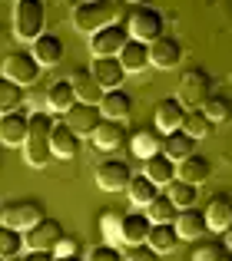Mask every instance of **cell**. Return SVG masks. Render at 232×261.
<instances>
[{
	"instance_id": "obj_1",
	"label": "cell",
	"mask_w": 232,
	"mask_h": 261,
	"mask_svg": "<svg viewBox=\"0 0 232 261\" xmlns=\"http://www.w3.org/2000/svg\"><path fill=\"white\" fill-rule=\"evenodd\" d=\"M53 113L40 109V113H30L27 116V142H24V159L27 166L33 169H43L50 166L53 152H50V133H53Z\"/></svg>"
},
{
	"instance_id": "obj_2",
	"label": "cell",
	"mask_w": 232,
	"mask_h": 261,
	"mask_svg": "<svg viewBox=\"0 0 232 261\" xmlns=\"http://www.w3.org/2000/svg\"><path fill=\"white\" fill-rule=\"evenodd\" d=\"M116 17H120V0H80L73 7V27L80 33H97L116 23Z\"/></svg>"
},
{
	"instance_id": "obj_3",
	"label": "cell",
	"mask_w": 232,
	"mask_h": 261,
	"mask_svg": "<svg viewBox=\"0 0 232 261\" xmlns=\"http://www.w3.org/2000/svg\"><path fill=\"white\" fill-rule=\"evenodd\" d=\"M47 30V7L43 0H17L13 4V33L17 40H37Z\"/></svg>"
},
{
	"instance_id": "obj_4",
	"label": "cell",
	"mask_w": 232,
	"mask_h": 261,
	"mask_svg": "<svg viewBox=\"0 0 232 261\" xmlns=\"http://www.w3.org/2000/svg\"><path fill=\"white\" fill-rule=\"evenodd\" d=\"M213 96V76H209L202 66H193L179 76V86H176V99L186 109H199L202 102Z\"/></svg>"
},
{
	"instance_id": "obj_5",
	"label": "cell",
	"mask_w": 232,
	"mask_h": 261,
	"mask_svg": "<svg viewBox=\"0 0 232 261\" xmlns=\"http://www.w3.org/2000/svg\"><path fill=\"white\" fill-rule=\"evenodd\" d=\"M163 13L156 10V7H146V4H140V7H133V13H129V20H126V30H129V37L133 40H143V43H153V40H159L163 37Z\"/></svg>"
},
{
	"instance_id": "obj_6",
	"label": "cell",
	"mask_w": 232,
	"mask_h": 261,
	"mask_svg": "<svg viewBox=\"0 0 232 261\" xmlns=\"http://www.w3.org/2000/svg\"><path fill=\"white\" fill-rule=\"evenodd\" d=\"M43 218V205L33 202V198H13V202H4L0 205V222L10 225L17 231H27Z\"/></svg>"
},
{
	"instance_id": "obj_7",
	"label": "cell",
	"mask_w": 232,
	"mask_h": 261,
	"mask_svg": "<svg viewBox=\"0 0 232 261\" xmlns=\"http://www.w3.org/2000/svg\"><path fill=\"white\" fill-rule=\"evenodd\" d=\"M40 70H43V66L33 60L30 50H13V53L4 57V76L13 80V83H20V86H33L40 80Z\"/></svg>"
},
{
	"instance_id": "obj_8",
	"label": "cell",
	"mask_w": 232,
	"mask_h": 261,
	"mask_svg": "<svg viewBox=\"0 0 232 261\" xmlns=\"http://www.w3.org/2000/svg\"><path fill=\"white\" fill-rule=\"evenodd\" d=\"M63 235H66L63 225H60L57 218H47L43 215L37 225H33V228L24 231V245H27V251H53Z\"/></svg>"
},
{
	"instance_id": "obj_9",
	"label": "cell",
	"mask_w": 232,
	"mask_h": 261,
	"mask_svg": "<svg viewBox=\"0 0 232 261\" xmlns=\"http://www.w3.org/2000/svg\"><path fill=\"white\" fill-rule=\"evenodd\" d=\"M126 40H129L126 27L110 23V27H103V30L90 33V50H93V57H120V50L126 46Z\"/></svg>"
},
{
	"instance_id": "obj_10",
	"label": "cell",
	"mask_w": 232,
	"mask_h": 261,
	"mask_svg": "<svg viewBox=\"0 0 232 261\" xmlns=\"http://www.w3.org/2000/svg\"><path fill=\"white\" fill-rule=\"evenodd\" d=\"M63 122L80 136V139H83V136H93V133H97V126L103 122V113H100L97 102H73L70 113L63 116Z\"/></svg>"
},
{
	"instance_id": "obj_11",
	"label": "cell",
	"mask_w": 232,
	"mask_h": 261,
	"mask_svg": "<svg viewBox=\"0 0 232 261\" xmlns=\"http://www.w3.org/2000/svg\"><path fill=\"white\" fill-rule=\"evenodd\" d=\"M129 178H133V169L123 159H103L97 166V185L103 192H126Z\"/></svg>"
},
{
	"instance_id": "obj_12",
	"label": "cell",
	"mask_w": 232,
	"mask_h": 261,
	"mask_svg": "<svg viewBox=\"0 0 232 261\" xmlns=\"http://www.w3.org/2000/svg\"><path fill=\"white\" fill-rule=\"evenodd\" d=\"M179 60H182V43L176 37H166V33H163L159 40L149 43V66H156V70H173V66H179Z\"/></svg>"
},
{
	"instance_id": "obj_13",
	"label": "cell",
	"mask_w": 232,
	"mask_h": 261,
	"mask_svg": "<svg viewBox=\"0 0 232 261\" xmlns=\"http://www.w3.org/2000/svg\"><path fill=\"white\" fill-rule=\"evenodd\" d=\"M93 76H97V83L103 86V93L106 89H123V83H126V76L129 73L123 70V63H120V57H93Z\"/></svg>"
},
{
	"instance_id": "obj_14",
	"label": "cell",
	"mask_w": 232,
	"mask_h": 261,
	"mask_svg": "<svg viewBox=\"0 0 232 261\" xmlns=\"http://www.w3.org/2000/svg\"><path fill=\"white\" fill-rule=\"evenodd\" d=\"M30 53H33V60H37L40 66H57L60 60H63V53H66V46H63V37H60V33H50V30H43L37 40H33Z\"/></svg>"
},
{
	"instance_id": "obj_15",
	"label": "cell",
	"mask_w": 232,
	"mask_h": 261,
	"mask_svg": "<svg viewBox=\"0 0 232 261\" xmlns=\"http://www.w3.org/2000/svg\"><path fill=\"white\" fill-rule=\"evenodd\" d=\"M80 149H83V139H80L66 122H57L53 133H50V152H53V159H77Z\"/></svg>"
},
{
	"instance_id": "obj_16",
	"label": "cell",
	"mask_w": 232,
	"mask_h": 261,
	"mask_svg": "<svg viewBox=\"0 0 232 261\" xmlns=\"http://www.w3.org/2000/svg\"><path fill=\"white\" fill-rule=\"evenodd\" d=\"M149 228H153V222L146 218V212H129V215H123L120 245H126V248H133V245H146Z\"/></svg>"
},
{
	"instance_id": "obj_17",
	"label": "cell",
	"mask_w": 232,
	"mask_h": 261,
	"mask_svg": "<svg viewBox=\"0 0 232 261\" xmlns=\"http://www.w3.org/2000/svg\"><path fill=\"white\" fill-rule=\"evenodd\" d=\"M182 119H186V106H182L176 96H166V99L156 102L153 122H156V129H159V133H173V129H179Z\"/></svg>"
},
{
	"instance_id": "obj_18",
	"label": "cell",
	"mask_w": 232,
	"mask_h": 261,
	"mask_svg": "<svg viewBox=\"0 0 232 261\" xmlns=\"http://www.w3.org/2000/svg\"><path fill=\"white\" fill-rule=\"evenodd\" d=\"M176 235H179V242H202V235H206V215H202L199 208H182L179 215H176L173 222Z\"/></svg>"
},
{
	"instance_id": "obj_19",
	"label": "cell",
	"mask_w": 232,
	"mask_h": 261,
	"mask_svg": "<svg viewBox=\"0 0 232 261\" xmlns=\"http://www.w3.org/2000/svg\"><path fill=\"white\" fill-rule=\"evenodd\" d=\"M70 86H73V93H77V102H97L100 106V99H103V86L97 83L90 66H77V70L70 73Z\"/></svg>"
},
{
	"instance_id": "obj_20",
	"label": "cell",
	"mask_w": 232,
	"mask_h": 261,
	"mask_svg": "<svg viewBox=\"0 0 232 261\" xmlns=\"http://www.w3.org/2000/svg\"><path fill=\"white\" fill-rule=\"evenodd\" d=\"M209 175H213V166H209V159L199 155V152H193V155H186L182 162H176V178H179V182L202 185Z\"/></svg>"
},
{
	"instance_id": "obj_21",
	"label": "cell",
	"mask_w": 232,
	"mask_h": 261,
	"mask_svg": "<svg viewBox=\"0 0 232 261\" xmlns=\"http://www.w3.org/2000/svg\"><path fill=\"white\" fill-rule=\"evenodd\" d=\"M100 113H103V119L123 122L129 113H133V96H129L126 89H106L103 99H100Z\"/></svg>"
},
{
	"instance_id": "obj_22",
	"label": "cell",
	"mask_w": 232,
	"mask_h": 261,
	"mask_svg": "<svg viewBox=\"0 0 232 261\" xmlns=\"http://www.w3.org/2000/svg\"><path fill=\"white\" fill-rule=\"evenodd\" d=\"M90 139H93V146H97L100 152H116V149L126 142V129H123V122H116V119H103Z\"/></svg>"
},
{
	"instance_id": "obj_23",
	"label": "cell",
	"mask_w": 232,
	"mask_h": 261,
	"mask_svg": "<svg viewBox=\"0 0 232 261\" xmlns=\"http://www.w3.org/2000/svg\"><path fill=\"white\" fill-rule=\"evenodd\" d=\"M129 152L133 155H140L143 162L149 159V155H159L163 152V133L159 129H136L133 133V139H129Z\"/></svg>"
},
{
	"instance_id": "obj_24",
	"label": "cell",
	"mask_w": 232,
	"mask_h": 261,
	"mask_svg": "<svg viewBox=\"0 0 232 261\" xmlns=\"http://www.w3.org/2000/svg\"><path fill=\"white\" fill-rule=\"evenodd\" d=\"M0 142L4 146H24L27 142V113H4L0 116Z\"/></svg>"
},
{
	"instance_id": "obj_25",
	"label": "cell",
	"mask_w": 232,
	"mask_h": 261,
	"mask_svg": "<svg viewBox=\"0 0 232 261\" xmlns=\"http://www.w3.org/2000/svg\"><path fill=\"white\" fill-rule=\"evenodd\" d=\"M202 215H206V228L226 231L229 225H232V198L229 195H213Z\"/></svg>"
},
{
	"instance_id": "obj_26",
	"label": "cell",
	"mask_w": 232,
	"mask_h": 261,
	"mask_svg": "<svg viewBox=\"0 0 232 261\" xmlns=\"http://www.w3.org/2000/svg\"><path fill=\"white\" fill-rule=\"evenodd\" d=\"M73 102H77V93H73L70 80H57V83L47 86V113H60V116H66Z\"/></svg>"
},
{
	"instance_id": "obj_27",
	"label": "cell",
	"mask_w": 232,
	"mask_h": 261,
	"mask_svg": "<svg viewBox=\"0 0 232 261\" xmlns=\"http://www.w3.org/2000/svg\"><path fill=\"white\" fill-rule=\"evenodd\" d=\"M120 63L126 73H143L149 66V43H143V40H126V46L120 50Z\"/></svg>"
},
{
	"instance_id": "obj_28",
	"label": "cell",
	"mask_w": 232,
	"mask_h": 261,
	"mask_svg": "<svg viewBox=\"0 0 232 261\" xmlns=\"http://www.w3.org/2000/svg\"><path fill=\"white\" fill-rule=\"evenodd\" d=\"M143 175L149 178V182L159 189V185H169V182H176V162L169 159V155H149L146 159V166H143Z\"/></svg>"
},
{
	"instance_id": "obj_29",
	"label": "cell",
	"mask_w": 232,
	"mask_h": 261,
	"mask_svg": "<svg viewBox=\"0 0 232 261\" xmlns=\"http://www.w3.org/2000/svg\"><path fill=\"white\" fill-rule=\"evenodd\" d=\"M193 152H196V139H189L182 129H173V133L163 136V155H169L173 162H182Z\"/></svg>"
},
{
	"instance_id": "obj_30",
	"label": "cell",
	"mask_w": 232,
	"mask_h": 261,
	"mask_svg": "<svg viewBox=\"0 0 232 261\" xmlns=\"http://www.w3.org/2000/svg\"><path fill=\"white\" fill-rule=\"evenodd\" d=\"M159 195V189H156L153 182H149L146 175H133L129 178V185H126V198H129V205H133V208H146L149 202H153V198Z\"/></svg>"
},
{
	"instance_id": "obj_31",
	"label": "cell",
	"mask_w": 232,
	"mask_h": 261,
	"mask_svg": "<svg viewBox=\"0 0 232 261\" xmlns=\"http://www.w3.org/2000/svg\"><path fill=\"white\" fill-rule=\"evenodd\" d=\"M146 245L156 251V255H169V251H176V245H179V235H176L173 222H166V225H153V228H149Z\"/></svg>"
},
{
	"instance_id": "obj_32",
	"label": "cell",
	"mask_w": 232,
	"mask_h": 261,
	"mask_svg": "<svg viewBox=\"0 0 232 261\" xmlns=\"http://www.w3.org/2000/svg\"><path fill=\"white\" fill-rule=\"evenodd\" d=\"M143 212H146V218H149L153 225H166V222H176V215H179V208L173 205V198H169L166 192H159V195H156V198H153V202H149V205H146Z\"/></svg>"
},
{
	"instance_id": "obj_33",
	"label": "cell",
	"mask_w": 232,
	"mask_h": 261,
	"mask_svg": "<svg viewBox=\"0 0 232 261\" xmlns=\"http://www.w3.org/2000/svg\"><path fill=\"white\" fill-rule=\"evenodd\" d=\"M179 129L189 136V139L199 142V139H206V136L213 133L216 126H213V119H209L202 109H186V119H182V126H179Z\"/></svg>"
},
{
	"instance_id": "obj_34",
	"label": "cell",
	"mask_w": 232,
	"mask_h": 261,
	"mask_svg": "<svg viewBox=\"0 0 232 261\" xmlns=\"http://www.w3.org/2000/svg\"><path fill=\"white\" fill-rule=\"evenodd\" d=\"M24 99H27L24 86L13 83V80H7V76H0V116L4 113H17V109L24 106Z\"/></svg>"
},
{
	"instance_id": "obj_35",
	"label": "cell",
	"mask_w": 232,
	"mask_h": 261,
	"mask_svg": "<svg viewBox=\"0 0 232 261\" xmlns=\"http://www.w3.org/2000/svg\"><path fill=\"white\" fill-rule=\"evenodd\" d=\"M166 195L173 198V205L176 208H193L196 205V198H199V185H189V182H179V178H176V182H169L166 185Z\"/></svg>"
},
{
	"instance_id": "obj_36",
	"label": "cell",
	"mask_w": 232,
	"mask_h": 261,
	"mask_svg": "<svg viewBox=\"0 0 232 261\" xmlns=\"http://www.w3.org/2000/svg\"><path fill=\"white\" fill-rule=\"evenodd\" d=\"M20 251H24V231L0 222V258H20Z\"/></svg>"
},
{
	"instance_id": "obj_37",
	"label": "cell",
	"mask_w": 232,
	"mask_h": 261,
	"mask_svg": "<svg viewBox=\"0 0 232 261\" xmlns=\"http://www.w3.org/2000/svg\"><path fill=\"white\" fill-rule=\"evenodd\" d=\"M199 109L209 116V119H213V126H219V122H229V119H232V99H226V96H216V93H213Z\"/></svg>"
},
{
	"instance_id": "obj_38",
	"label": "cell",
	"mask_w": 232,
	"mask_h": 261,
	"mask_svg": "<svg viewBox=\"0 0 232 261\" xmlns=\"http://www.w3.org/2000/svg\"><path fill=\"white\" fill-rule=\"evenodd\" d=\"M193 261H232V251L222 242H199L193 248Z\"/></svg>"
},
{
	"instance_id": "obj_39",
	"label": "cell",
	"mask_w": 232,
	"mask_h": 261,
	"mask_svg": "<svg viewBox=\"0 0 232 261\" xmlns=\"http://www.w3.org/2000/svg\"><path fill=\"white\" fill-rule=\"evenodd\" d=\"M120 225H123V215H120V212H103V215H100V231H103V238L110 245L120 242Z\"/></svg>"
},
{
	"instance_id": "obj_40",
	"label": "cell",
	"mask_w": 232,
	"mask_h": 261,
	"mask_svg": "<svg viewBox=\"0 0 232 261\" xmlns=\"http://www.w3.org/2000/svg\"><path fill=\"white\" fill-rule=\"evenodd\" d=\"M86 261H123V251L116 248V245H110V242H100V245H93V248L86 251Z\"/></svg>"
},
{
	"instance_id": "obj_41",
	"label": "cell",
	"mask_w": 232,
	"mask_h": 261,
	"mask_svg": "<svg viewBox=\"0 0 232 261\" xmlns=\"http://www.w3.org/2000/svg\"><path fill=\"white\" fill-rule=\"evenodd\" d=\"M80 248H83V245H80V238H73V235H63V238L57 242V248H53V255H57V258L80 255Z\"/></svg>"
},
{
	"instance_id": "obj_42",
	"label": "cell",
	"mask_w": 232,
	"mask_h": 261,
	"mask_svg": "<svg viewBox=\"0 0 232 261\" xmlns=\"http://www.w3.org/2000/svg\"><path fill=\"white\" fill-rule=\"evenodd\" d=\"M123 261H159V255H156L149 245H133V248H126Z\"/></svg>"
},
{
	"instance_id": "obj_43",
	"label": "cell",
	"mask_w": 232,
	"mask_h": 261,
	"mask_svg": "<svg viewBox=\"0 0 232 261\" xmlns=\"http://www.w3.org/2000/svg\"><path fill=\"white\" fill-rule=\"evenodd\" d=\"M27 99H30L33 113H40V109H47V93H40V89H33V93L27 96Z\"/></svg>"
},
{
	"instance_id": "obj_44",
	"label": "cell",
	"mask_w": 232,
	"mask_h": 261,
	"mask_svg": "<svg viewBox=\"0 0 232 261\" xmlns=\"http://www.w3.org/2000/svg\"><path fill=\"white\" fill-rule=\"evenodd\" d=\"M53 258H57L53 251H27L20 261H53Z\"/></svg>"
},
{
	"instance_id": "obj_45",
	"label": "cell",
	"mask_w": 232,
	"mask_h": 261,
	"mask_svg": "<svg viewBox=\"0 0 232 261\" xmlns=\"http://www.w3.org/2000/svg\"><path fill=\"white\" fill-rule=\"evenodd\" d=\"M222 235H226V238H222V245H226V248L232 251V225H229V228H226V231H222Z\"/></svg>"
},
{
	"instance_id": "obj_46",
	"label": "cell",
	"mask_w": 232,
	"mask_h": 261,
	"mask_svg": "<svg viewBox=\"0 0 232 261\" xmlns=\"http://www.w3.org/2000/svg\"><path fill=\"white\" fill-rule=\"evenodd\" d=\"M53 261H86V258H80V255H66V258H53Z\"/></svg>"
},
{
	"instance_id": "obj_47",
	"label": "cell",
	"mask_w": 232,
	"mask_h": 261,
	"mask_svg": "<svg viewBox=\"0 0 232 261\" xmlns=\"http://www.w3.org/2000/svg\"><path fill=\"white\" fill-rule=\"evenodd\" d=\"M129 4H136V7H140V4H146V0H129Z\"/></svg>"
},
{
	"instance_id": "obj_48",
	"label": "cell",
	"mask_w": 232,
	"mask_h": 261,
	"mask_svg": "<svg viewBox=\"0 0 232 261\" xmlns=\"http://www.w3.org/2000/svg\"><path fill=\"white\" fill-rule=\"evenodd\" d=\"M7 261H20V258H7Z\"/></svg>"
},
{
	"instance_id": "obj_49",
	"label": "cell",
	"mask_w": 232,
	"mask_h": 261,
	"mask_svg": "<svg viewBox=\"0 0 232 261\" xmlns=\"http://www.w3.org/2000/svg\"><path fill=\"white\" fill-rule=\"evenodd\" d=\"M0 261H4V258H0Z\"/></svg>"
}]
</instances>
